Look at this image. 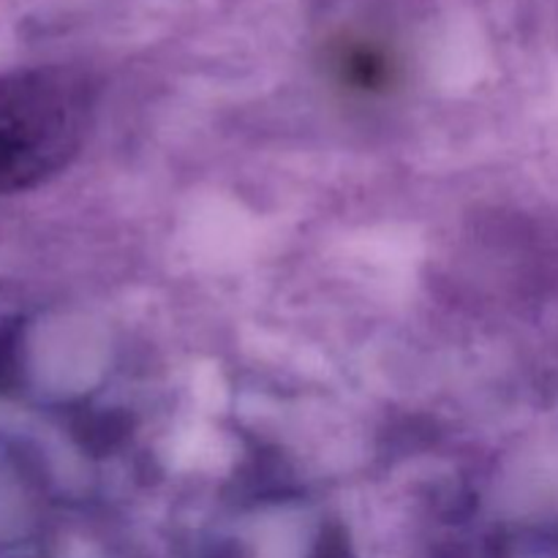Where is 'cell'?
Masks as SVG:
<instances>
[{"mask_svg": "<svg viewBox=\"0 0 558 558\" xmlns=\"http://www.w3.org/2000/svg\"><path fill=\"white\" fill-rule=\"evenodd\" d=\"M96 87L71 65L0 74V196L31 191L63 172L85 145Z\"/></svg>", "mask_w": 558, "mask_h": 558, "instance_id": "obj_1", "label": "cell"}]
</instances>
